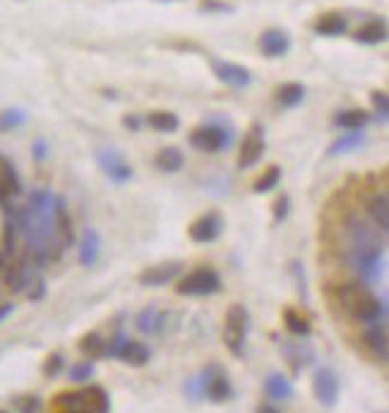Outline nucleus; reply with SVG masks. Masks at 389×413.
<instances>
[{
    "label": "nucleus",
    "instance_id": "4c0bfd02",
    "mask_svg": "<svg viewBox=\"0 0 389 413\" xmlns=\"http://www.w3.org/2000/svg\"><path fill=\"white\" fill-rule=\"evenodd\" d=\"M125 341H127L125 334H115L111 341H106V356L118 358L120 351H123V346H125Z\"/></svg>",
    "mask_w": 389,
    "mask_h": 413
},
{
    "label": "nucleus",
    "instance_id": "a878e982",
    "mask_svg": "<svg viewBox=\"0 0 389 413\" xmlns=\"http://www.w3.org/2000/svg\"><path fill=\"white\" fill-rule=\"evenodd\" d=\"M305 99V87L298 82H286L276 89V101L281 103L283 108H293L298 106L300 101Z\"/></svg>",
    "mask_w": 389,
    "mask_h": 413
},
{
    "label": "nucleus",
    "instance_id": "9d476101",
    "mask_svg": "<svg viewBox=\"0 0 389 413\" xmlns=\"http://www.w3.org/2000/svg\"><path fill=\"white\" fill-rule=\"evenodd\" d=\"M222 229H224V221L219 214H214V212H209L205 214V217H200L197 221H193V226L188 229V236H190V241L193 243H212V241H217L219 234H222Z\"/></svg>",
    "mask_w": 389,
    "mask_h": 413
},
{
    "label": "nucleus",
    "instance_id": "2f4dec72",
    "mask_svg": "<svg viewBox=\"0 0 389 413\" xmlns=\"http://www.w3.org/2000/svg\"><path fill=\"white\" fill-rule=\"evenodd\" d=\"M279 180H281V168L279 166H269L267 171L260 176L257 180L253 183V190L257 195H267V193H272V190L279 185Z\"/></svg>",
    "mask_w": 389,
    "mask_h": 413
},
{
    "label": "nucleus",
    "instance_id": "e433bc0d",
    "mask_svg": "<svg viewBox=\"0 0 389 413\" xmlns=\"http://www.w3.org/2000/svg\"><path fill=\"white\" fill-rule=\"evenodd\" d=\"M60 370H63V356L60 353H51V356L46 358V363H44V375L56 377Z\"/></svg>",
    "mask_w": 389,
    "mask_h": 413
},
{
    "label": "nucleus",
    "instance_id": "c03bdc74",
    "mask_svg": "<svg viewBox=\"0 0 389 413\" xmlns=\"http://www.w3.org/2000/svg\"><path fill=\"white\" fill-rule=\"evenodd\" d=\"M34 156H37V159H44L46 156V142L44 139H39V142L34 144Z\"/></svg>",
    "mask_w": 389,
    "mask_h": 413
},
{
    "label": "nucleus",
    "instance_id": "ea45409f",
    "mask_svg": "<svg viewBox=\"0 0 389 413\" xmlns=\"http://www.w3.org/2000/svg\"><path fill=\"white\" fill-rule=\"evenodd\" d=\"M202 13H234V5L229 3H217V0H205V3L200 5Z\"/></svg>",
    "mask_w": 389,
    "mask_h": 413
},
{
    "label": "nucleus",
    "instance_id": "ddd939ff",
    "mask_svg": "<svg viewBox=\"0 0 389 413\" xmlns=\"http://www.w3.org/2000/svg\"><path fill=\"white\" fill-rule=\"evenodd\" d=\"M260 49L267 58H281L291 49V37L283 29H267L260 37Z\"/></svg>",
    "mask_w": 389,
    "mask_h": 413
},
{
    "label": "nucleus",
    "instance_id": "f3484780",
    "mask_svg": "<svg viewBox=\"0 0 389 413\" xmlns=\"http://www.w3.org/2000/svg\"><path fill=\"white\" fill-rule=\"evenodd\" d=\"M353 39H356L358 44H365V46L382 44L387 39V22L385 20H370V22H365L363 27L356 29Z\"/></svg>",
    "mask_w": 389,
    "mask_h": 413
},
{
    "label": "nucleus",
    "instance_id": "393cba45",
    "mask_svg": "<svg viewBox=\"0 0 389 413\" xmlns=\"http://www.w3.org/2000/svg\"><path fill=\"white\" fill-rule=\"evenodd\" d=\"M183 154H181V149H176V147H164L159 154L154 156V164L156 168H161L164 173H176V171H181L183 168Z\"/></svg>",
    "mask_w": 389,
    "mask_h": 413
},
{
    "label": "nucleus",
    "instance_id": "473e14b6",
    "mask_svg": "<svg viewBox=\"0 0 389 413\" xmlns=\"http://www.w3.org/2000/svg\"><path fill=\"white\" fill-rule=\"evenodd\" d=\"M159 322H161V315L154 305L144 307V310L137 315V329L142 331V334H152V331L159 327Z\"/></svg>",
    "mask_w": 389,
    "mask_h": 413
},
{
    "label": "nucleus",
    "instance_id": "c9c22d12",
    "mask_svg": "<svg viewBox=\"0 0 389 413\" xmlns=\"http://www.w3.org/2000/svg\"><path fill=\"white\" fill-rule=\"evenodd\" d=\"M373 103H375V108H377V115H380V123H387V118H389V96H387V91H375L373 94Z\"/></svg>",
    "mask_w": 389,
    "mask_h": 413
},
{
    "label": "nucleus",
    "instance_id": "2eb2a0df",
    "mask_svg": "<svg viewBox=\"0 0 389 413\" xmlns=\"http://www.w3.org/2000/svg\"><path fill=\"white\" fill-rule=\"evenodd\" d=\"M363 341H365V346L373 351V356L385 363L387 356H389V336H387V327H385V324H377L375 322L373 327L365 331Z\"/></svg>",
    "mask_w": 389,
    "mask_h": 413
},
{
    "label": "nucleus",
    "instance_id": "a18cd8bd",
    "mask_svg": "<svg viewBox=\"0 0 389 413\" xmlns=\"http://www.w3.org/2000/svg\"><path fill=\"white\" fill-rule=\"evenodd\" d=\"M123 123H125L127 127H132V130H137V127H139V120L135 118V115H130V118H127V115H125V120H123Z\"/></svg>",
    "mask_w": 389,
    "mask_h": 413
},
{
    "label": "nucleus",
    "instance_id": "a211bd4d",
    "mask_svg": "<svg viewBox=\"0 0 389 413\" xmlns=\"http://www.w3.org/2000/svg\"><path fill=\"white\" fill-rule=\"evenodd\" d=\"M264 394L272 401H283L293 394V385L286 375H281V372H269L264 380Z\"/></svg>",
    "mask_w": 389,
    "mask_h": 413
},
{
    "label": "nucleus",
    "instance_id": "20e7f679",
    "mask_svg": "<svg viewBox=\"0 0 389 413\" xmlns=\"http://www.w3.org/2000/svg\"><path fill=\"white\" fill-rule=\"evenodd\" d=\"M222 288V277L217 274L209 267H200L193 269L190 274H185L181 279V284L176 286V291L181 296H212Z\"/></svg>",
    "mask_w": 389,
    "mask_h": 413
},
{
    "label": "nucleus",
    "instance_id": "4be33fe9",
    "mask_svg": "<svg viewBox=\"0 0 389 413\" xmlns=\"http://www.w3.org/2000/svg\"><path fill=\"white\" fill-rule=\"evenodd\" d=\"M15 195H20V178L8 161H0V202L5 205Z\"/></svg>",
    "mask_w": 389,
    "mask_h": 413
},
{
    "label": "nucleus",
    "instance_id": "c756f323",
    "mask_svg": "<svg viewBox=\"0 0 389 413\" xmlns=\"http://www.w3.org/2000/svg\"><path fill=\"white\" fill-rule=\"evenodd\" d=\"M79 351H82L87 358H101V356H106V341H103L101 334L89 331V334H84L82 339H79Z\"/></svg>",
    "mask_w": 389,
    "mask_h": 413
},
{
    "label": "nucleus",
    "instance_id": "9b49d317",
    "mask_svg": "<svg viewBox=\"0 0 389 413\" xmlns=\"http://www.w3.org/2000/svg\"><path fill=\"white\" fill-rule=\"evenodd\" d=\"M264 154V135H262V127L255 125L250 130V135L243 139L241 144V152H238V166L241 168H253L262 159Z\"/></svg>",
    "mask_w": 389,
    "mask_h": 413
},
{
    "label": "nucleus",
    "instance_id": "4468645a",
    "mask_svg": "<svg viewBox=\"0 0 389 413\" xmlns=\"http://www.w3.org/2000/svg\"><path fill=\"white\" fill-rule=\"evenodd\" d=\"M283 356H286L288 365H291L293 375H300L305 370V365L312 360V348L305 341H286L283 344Z\"/></svg>",
    "mask_w": 389,
    "mask_h": 413
},
{
    "label": "nucleus",
    "instance_id": "bb28decb",
    "mask_svg": "<svg viewBox=\"0 0 389 413\" xmlns=\"http://www.w3.org/2000/svg\"><path fill=\"white\" fill-rule=\"evenodd\" d=\"M118 358L123 360V363H127V365H135V368H139V365H144L149 360V348L144 344H139V341L127 339Z\"/></svg>",
    "mask_w": 389,
    "mask_h": 413
},
{
    "label": "nucleus",
    "instance_id": "dca6fc26",
    "mask_svg": "<svg viewBox=\"0 0 389 413\" xmlns=\"http://www.w3.org/2000/svg\"><path fill=\"white\" fill-rule=\"evenodd\" d=\"M368 214H370V221H373V229L380 231V234H387L389 231V197H387V193H377L373 200L368 202Z\"/></svg>",
    "mask_w": 389,
    "mask_h": 413
},
{
    "label": "nucleus",
    "instance_id": "f704fd0d",
    "mask_svg": "<svg viewBox=\"0 0 389 413\" xmlns=\"http://www.w3.org/2000/svg\"><path fill=\"white\" fill-rule=\"evenodd\" d=\"M91 375H94V363H91V360H84V363H75L72 368H70V380H72V382H87Z\"/></svg>",
    "mask_w": 389,
    "mask_h": 413
},
{
    "label": "nucleus",
    "instance_id": "7ed1b4c3",
    "mask_svg": "<svg viewBox=\"0 0 389 413\" xmlns=\"http://www.w3.org/2000/svg\"><path fill=\"white\" fill-rule=\"evenodd\" d=\"M250 329V315L241 303L231 305L226 312V324H224V344L234 356H243L245 348V336Z\"/></svg>",
    "mask_w": 389,
    "mask_h": 413
},
{
    "label": "nucleus",
    "instance_id": "58836bf2",
    "mask_svg": "<svg viewBox=\"0 0 389 413\" xmlns=\"http://www.w3.org/2000/svg\"><path fill=\"white\" fill-rule=\"evenodd\" d=\"M15 234H17V226L5 224V231H3V253L5 255H10L15 250Z\"/></svg>",
    "mask_w": 389,
    "mask_h": 413
},
{
    "label": "nucleus",
    "instance_id": "f8f14e48",
    "mask_svg": "<svg viewBox=\"0 0 389 413\" xmlns=\"http://www.w3.org/2000/svg\"><path fill=\"white\" fill-rule=\"evenodd\" d=\"M183 265L181 262H164V265H154L149 269H144L139 274V284L144 286H164V284L173 281L178 274H181Z\"/></svg>",
    "mask_w": 389,
    "mask_h": 413
},
{
    "label": "nucleus",
    "instance_id": "49530a36",
    "mask_svg": "<svg viewBox=\"0 0 389 413\" xmlns=\"http://www.w3.org/2000/svg\"><path fill=\"white\" fill-rule=\"evenodd\" d=\"M13 312V303H8V305H0V319H5Z\"/></svg>",
    "mask_w": 389,
    "mask_h": 413
},
{
    "label": "nucleus",
    "instance_id": "6ab92c4d",
    "mask_svg": "<svg viewBox=\"0 0 389 413\" xmlns=\"http://www.w3.org/2000/svg\"><path fill=\"white\" fill-rule=\"evenodd\" d=\"M82 409H84V413H108L111 411L108 394L96 385L82 389Z\"/></svg>",
    "mask_w": 389,
    "mask_h": 413
},
{
    "label": "nucleus",
    "instance_id": "423d86ee",
    "mask_svg": "<svg viewBox=\"0 0 389 413\" xmlns=\"http://www.w3.org/2000/svg\"><path fill=\"white\" fill-rule=\"evenodd\" d=\"M200 377H202V394H207L214 404H222V401L231 397V382L222 368L209 365Z\"/></svg>",
    "mask_w": 389,
    "mask_h": 413
},
{
    "label": "nucleus",
    "instance_id": "de8ad7c7",
    "mask_svg": "<svg viewBox=\"0 0 389 413\" xmlns=\"http://www.w3.org/2000/svg\"><path fill=\"white\" fill-rule=\"evenodd\" d=\"M257 413H279L274 406H269V404H264V406H260L257 409Z\"/></svg>",
    "mask_w": 389,
    "mask_h": 413
},
{
    "label": "nucleus",
    "instance_id": "aec40b11",
    "mask_svg": "<svg viewBox=\"0 0 389 413\" xmlns=\"http://www.w3.org/2000/svg\"><path fill=\"white\" fill-rule=\"evenodd\" d=\"M5 284H8V288L13 291V293H20V291L27 288V284H29V265H27V260L10 262V265L5 267Z\"/></svg>",
    "mask_w": 389,
    "mask_h": 413
},
{
    "label": "nucleus",
    "instance_id": "0eeeda50",
    "mask_svg": "<svg viewBox=\"0 0 389 413\" xmlns=\"http://www.w3.org/2000/svg\"><path fill=\"white\" fill-rule=\"evenodd\" d=\"M312 392H315V399L320 401L322 406H334L336 399H339V377L332 368H320L315 372V380H312Z\"/></svg>",
    "mask_w": 389,
    "mask_h": 413
},
{
    "label": "nucleus",
    "instance_id": "b1692460",
    "mask_svg": "<svg viewBox=\"0 0 389 413\" xmlns=\"http://www.w3.org/2000/svg\"><path fill=\"white\" fill-rule=\"evenodd\" d=\"M147 125L156 132H176L181 127V120L171 110H154L147 115Z\"/></svg>",
    "mask_w": 389,
    "mask_h": 413
},
{
    "label": "nucleus",
    "instance_id": "a19ab883",
    "mask_svg": "<svg viewBox=\"0 0 389 413\" xmlns=\"http://www.w3.org/2000/svg\"><path fill=\"white\" fill-rule=\"evenodd\" d=\"M288 205H291V202H288L286 195L279 197V200L274 202V224H281V221L288 217Z\"/></svg>",
    "mask_w": 389,
    "mask_h": 413
},
{
    "label": "nucleus",
    "instance_id": "c85d7f7f",
    "mask_svg": "<svg viewBox=\"0 0 389 413\" xmlns=\"http://www.w3.org/2000/svg\"><path fill=\"white\" fill-rule=\"evenodd\" d=\"M370 120V115L365 113L361 108H348V110H341L339 115L334 118V123L339 127H344V130H363L365 123Z\"/></svg>",
    "mask_w": 389,
    "mask_h": 413
},
{
    "label": "nucleus",
    "instance_id": "79ce46f5",
    "mask_svg": "<svg viewBox=\"0 0 389 413\" xmlns=\"http://www.w3.org/2000/svg\"><path fill=\"white\" fill-rule=\"evenodd\" d=\"M291 274L295 277V281H298V291L303 298H307V288H305V272H303V265L300 262H291Z\"/></svg>",
    "mask_w": 389,
    "mask_h": 413
},
{
    "label": "nucleus",
    "instance_id": "f257e3e1",
    "mask_svg": "<svg viewBox=\"0 0 389 413\" xmlns=\"http://www.w3.org/2000/svg\"><path fill=\"white\" fill-rule=\"evenodd\" d=\"M346 260L351 269L363 279V284L377 281L385 262V246L377 231L365 221L351 217L346 221Z\"/></svg>",
    "mask_w": 389,
    "mask_h": 413
},
{
    "label": "nucleus",
    "instance_id": "6e6552de",
    "mask_svg": "<svg viewBox=\"0 0 389 413\" xmlns=\"http://www.w3.org/2000/svg\"><path fill=\"white\" fill-rule=\"evenodd\" d=\"M96 164L115 183H125V180L132 178L130 164L115 149H101V152H96Z\"/></svg>",
    "mask_w": 389,
    "mask_h": 413
},
{
    "label": "nucleus",
    "instance_id": "7c9ffc66",
    "mask_svg": "<svg viewBox=\"0 0 389 413\" xmlns=\"http://www.w3.org/2000/svg\"><path fill=\"white\" fill-rule=\"evenodd\" d=\"M283 322H286V329L291 331L293 336H298V339L310 334V322H307V317L300 315L293 307H286V310H283Z\"/></svg>",
    "mask_w": 389,
    "mask_h": 413
},
{
    "label": "nucleus",
    "instance_id": "37998d69",
    "mask_svg": "<svg viewBox=\"0 0 389 413\" xmlns=\"http://www.w3.org/2000/svg\"><path fill=\"white\" fill-rule=\"evenodd\" d=\"M17 409H20V413H39L42 401H39L37 397H25V399L17 401Z\"/></svg>",
    "mask_w": 389,
    "mask_h": 413
},
{
    "label": "nucleus",
    "instance_id": "72a5a7b5",
    "mask_svg": "<svg viewBox=\"0 0 389 413\" xmlns=\"http://www.w3.org/2000/svg\"><path fill=\"white\" fill-rule=\"evenodd\" d=\"M22 123H27V113L22 108H8L0 113V130H15Z\"/></svg>",
    "mask_w": 389,
    "mask_h": 413
},
{
    "label": "nucleus",
    "instance_id": "cd10ccee",
    "mask_svg": "<svg viewBox=\"0 0 389 413\" xmlns=\"http://www.w3.org/2000/svg\"><path fill=\"white\" fill-rule=\"evenodd\" d=\"M363 130H348L346 135H341L336 142L329 147V156H339V154H348V152H353V149H358L363 144Z\"/></svg>",
    "mask_w": 389,
    "mask_h": 413
},
{
    "label": "nucleus",
    "instance_id": "1a4fd4ad",
    "mask_svg": "<svg viewBox=\"0 0 389 413\" xmlns=\"http://www.w3.org/2000/svg\"><path fill=\"white\" fill-rule=\"evenodd\" d=\"M212 70L224 84L234 87V89H243L253 82V75L248 68L238 65V63H229V61H212Z\"/></svg>",
    "mask_w": 389,
    "mask_h": 413
},
{
    "label": "nucleus",
    "instance_id": "09e8293b",
    "mask_svg": "<svg viewBox=\"0 0 389 413\" xmlns=\"http://www.w3.org/2000/svg\"><path fill=\"white\" fill-rule=\"evenodd\" d=\"M60 413H82V411H75V409H63Z\"/></svg>",
    "mask_w": 389,
    "mask_h": 413
},
{
    "label": "nucleus",
    "instance_id": "f03ea898",
    "mask_svg": "<svg viewBox=\"0 0 389 413\" xmlns=\"http://www.w3.org/2000/svg\"><path fill=\"white\" fill-rule=\"evenodd\" d=\"M336 298H339L341 310H344L348 317L356 319V322L375 324L387 315L385 300H377L373 296V291L368 288V284H363V281L341 284V286L336 288Z\"/></svg>",
    "mask_w": 389,
    "mask_h": 413
},
{
    "label": "nucleus",
    "instance_id": "5701e85b",
    "mask_svg": "<svg viewBox=\"0 0 389 413\" xmlns=\"http://www.w3.org/2000/svg\"><path fill=\"white\" fill-rule=\"evenodd\" d=\"M348 22L341 13H327L315 22V32L322 37H341L346 32Z\"/></svg>",
    "mask_w": 389,
    "mask_h": 413
},
{
    "label": "nucleus",
    "instance_id": "8fccbe9b",
    "mask_svg": "<svg viewBox=\"0 0 389 413\" xmlns=\"http://www.w3.org/2000/svg\"><path fill=\"white\" fill-rule=\"evenodd\" d=\"M0 413H5V411H0Z\"/></svg>",
    "mask_w": 389,
    "mask_h": 413
},
{
    "label": "nucleus",
    "instance_id": "412c9836",
    "mask_svg": "<svg viewBox=\"0 0 389 413\" xmlns=\"http://www.w3.org/2000/svg\"><path fill=\"white\" fill-rule=\"evenodd\" d=\"M98 253H101L98 234L94 229H84L82 238H79V262H82L84 267H91L98 260Z\"/></svg>",
    "mask_w": 389,
    "mask_h": 413
},
{
    "label": "nucleus",
    "instance_id": "39448f33",
    "mask_svg": "<svg viewBox=\"0 0 389 413\" xmlns=\"http://www.w3.org/2000/svg\"><path fill=\"white\" fill-rule=\"evenodd\" d=\"M234 142V130L229 127H219V125H202L190 135V144L197 149V152H207V154H217L226 149Z\"/></svg>",
    "mask_w": 389,
    "mask_h": 413
}]
</instances>
